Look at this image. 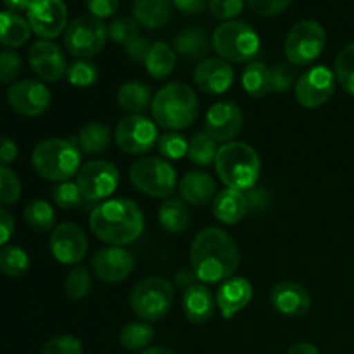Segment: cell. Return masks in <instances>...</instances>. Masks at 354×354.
<instances>
[{"instance_id":"3957f363","label":"cell","mask_w":354,"mask_h":354,"mask_svg":"<svg viewBox=\"0 0 354 354\" xmlns=\"http://www.w3.org/2000/svg\"><path fill=\"white\" fill-rule=\"evenodd\" d=\"M152 120L169 131L185 130L199 114V99L192 86L173 82L158 90L151 104Z\"/></svg>"},{"instance_id":"f6af8a7d","label":"cell","mask_w":354,"mask_h":354,"mask_svg":"<svg viewBox=\"0 0 354 354\" xmlns=\"http://www.w3.org/2000/svg\"><path fill=\"white\" fill-rule=\"evenodd\" d=\"M23 69V59L14 48H6L0 52V82L12 83Z\"/></svg>"},{"instance_id":"484cf974","label":"cell","mask_w":354,"mask_h":354,"mask_svg":"<svg viewBox=\"0 0 354 354\" xmlns=\"http://www.w3.org/2000/svg\"><path fill=\"white\" fill-rule=\"evenodd\" d=\"M248 213L245 194L235 189H223L216 194L213 201V214L218 221L225 225H235Z\"/></svg>"},{"instance_id":"4316f807","label":"cell","mask_w":354,"mask_h":354,"mask_svg":"<svg viewBox=\"0 0 354 354\" xmlns=\"http://www.w3.org/2000/svg\"><path fill=\"white\" fill-rule=\"evenodd\" d=\"M133 17L140 26L158 30L171 17V0H135Z\"/></svg>"},{"instance_id":"ee69618b","label":"cell","mask_w":354,"mask_h":354,"mask_svg":"<svg viewBox=\"0 0 354 354\" xmlns=\"http://www.w3.org/2000/svg\"><path fill=\"white\" fill-rule=\"evenodd\" d=\"M107 35L114 44L128 45L138 37V23L131 17H118L107 26Z\"/></svg>"},{"instance_id":"e575fe53","label":"cell","mask_w":354,"mask_h":354,"mask_svg":"<svg viewBox=\"0 0 354 354\" xmlns=\"http://www.w3.org/2000/svg\"><path fill=\"white\" fill-rule=\"evenodd\" d=\"M216 154V142H214L206 131H199V133L194 135L192 140L189 142V152H187V156H189V159L196 166L207 168V166L214 165Z\"/></svg>"},{"instance_id":"5bb4252c","label":"cell","mask_w":354,"mask_h":354,"mask_svg":"<svg viewBox=\"0 0 354 354\" xmlns=\"http://www.w3.org/2000/svg\"><path fill=\"white\" fill-rule=\"evenodd\" d=\"M26 19L37 37L54 40L68 28V7L62 0H33Z\"/></svg>"},{"instance_id":"91938a15","label":"cell","mask_w":354,"mask_h":354,"mask_svg":"<svg viewBox=\"0 0 354 354\" xmlns=\"http://www.w3.org/2000/svg\"><path fill=\"white\" fill-rule=\"evenodd\" d=\"M287 354H320V351L317 346L310 344V342H297L287 351Z\"/></svg>"},{"instance_id":"8d00e7d4","label":"cell","mask_w":354,"mask_h":354,"mask_svg":"<svg viewBox=\"0 0 354 354\" xmlns=\"http://www.w3.org/2000/svg\"><path fill=\"white\" fill-rule=\"evenodd\" d=\"M30 268V256L19 245H3L0 248V273L6 277L24 275Z\"/></svg>"},{"instance_id":"6da1fadb","label":"cell","mask_w":354,"mask_h":354,"mask_svg":"<svg viewBox=\"0 0 354 354\" xmlns=\"http://www.w3.org/2000/svg\"><path fill=\"white\" fill-rule=\"evenodd\" d=\"M239 261L241 254L237 244L221 228H204L194 237L190 245V268L201 282H225L234 275Z\"/></svg>"},{"instance_id":"f907efd6","label":"cell","mask_w":354,"mask_h":354,"mask_svg":"<svg viewBox=\"0 0 354 354\" xmlns=\"http://www.w3.org/2000/svg\"><path fill=\"white\" fill-rule=\"evenodd\" d=\"M151 47V40H149L147 37H140V35H138L135 40H131L130 44L124 45V52H127L128 59H131L133 62H145Z\"/></svg>"},{"instance_id":"8992f818","label":"cell","mask_w":354,"mask_h":354,"mask_svg":"<svg viewBox=\"0 0 354 354\" xmlns=\"http://www.w3.org/2000/svg\"><path fill=\"white\" fill-rule=\"evenodd\" d=\"M213 48L227 62H252L261 48V40L251 24L244 21H227L214 30Z\"/></svg>"},{"instance_id":"11a10c76","label":"cell","mask_w":354,"mask_h":354,"mask_svg":"<svg viewBox=\"0 0 354 354\" xmlns=\"http://www.w3.org/2000/svg\"><path fill=\"white\" fill-rule=\"evenodd\" d=\"M17 145L12 138L0 137V165L7 166L17 158Z\"/></svg>"},{"instance_id":"9a60e30c","label":"cell","mask_w":354,"mask_h":354,"mask_svg":"<svg viewBox=\"0 0 354 354\" xmlns=\"http://www.w3.org/2000/svg\"><path fill=\"white\" fill-rule=\"evenodd\" d=\"M7 102L16 114L37 118L50 106V90L37 80H19L10 85Z\"/></svg>"},{"instance_id":"816d5d0a","label":"cell","mask_w":354,"mask_h":354,"mask_svg":"<svg viewBox=\"0 0 354 354\" xmlns=\"http://www.w3.org/2000/svg\"><path fill=\"white\" fill-rule=\"evenodd\" d=\"M85 3L92 16L99 17V19L114 16L120 9V0H85Z\"/></svg>"},{"instance_id":"4dcf8cb0","label":"cell","mask_w":354,"mask_h":354,"mask_svg":"<svg viewBox=\"0 0 354 354\" xmlns=\"http://www.w3.org/2000/svg\"><path fill=\"white\" fill-rule=\"evenodd\" d=\"M111 144V130L107 124L93 121V123L85 124L80 130L76 137V145L82 151V154L95 156L106 152V149Z\"/></svg>"},{"instance_id":"83f0119b","label":"cell","mask_w":354,"mask_h":354,"mask_svg":"<svg viewBox=\"0 0 354 354\" xmlns=\"http://www.w3.org/2000/svg\"><path fill=\"white\" fill-rule=\"evenodd\" d=\"M31 28L21 14L2 10L0 12V45L9 48L21 47L30 40Z\"/></svg>"},{"instance_id":"7a4b0ae2","label":"cell","mask_w":354,"mask_h":354,"mask_svg":"<svg viewBox=\"0 0 354 354\" xmlns=\"http://www.w3.org/2000/svg\"><path fill=\"white\" fill-rule=\"evenodd\" d=\"M90 230L106 244H131L142 235L145 227L140 206L131 199H109L97 204L90 211Z\"/></svg>"},{"instance_id":"603a6c76","label":"cell","mask_w":354,"mask_h":354,"mask_svg":"<svg viewBox=\"0 0 354 354\" xmlns=\"http://www.w3.org/2000/svg\"><path fill=\"white\" fill-rule=\"evenodd\" d=\"M216 306L218 304L213 297V292L203 283H196L183 292V315L190 324L201 325L209 322L216 311Z\"/></svg>"},{"instance_id":"7bdbcfd3","label":"cell","mask_w":354,"mask_h":354,"mask_svg":"<svg viewBox=\"0 0 354 354\" xmlns=\"http://www.w3.org/2000/svg\"><path fill=\"white\" fill-rule=\"evenodd\" d=\"M52 201L61 209H75V207H80L82 204H85L82 190L78 189L76 182L57 183V187H54V190H52Z\"/></svg>"},{"instance_id":"d6986e66","label":"cell","mask_w":354,"mask_h":354,"mask_svg":"<svg viewBox=\"0 0 354 354\" xmlns=\"http://www.w3.org/2000/svg\"><path fill=\"white\" fill-rule=\"evenodd\" d=\"M135 268V259L124 248H104L92 258V270L102 282L118 283L127 280Z\"/></svg>"},{"instance_id":"ab89813d","label":"cell","mask_w":354,"mask_h":354,"mask_svg":"<svg viewBox=\"0 0 354 354\" xmlns=\"http://www.w3.org/2000/svg\"><path fill=\"white\" fill-rule=\"evenodd\" d=\"M92 289V275L85 266H75L64 280V292L71 299H83Z\"/></svg>"},{"instance_id":"f35d334b","label":"cell","mask_w":354,"mask_h":354,"mask_svg":"<svg viewBox=\"0 0 354 354\" xmlns=\"http://www.w3.org/2000/svg\"><path fill=\"white\" fill-rule=\"evenodd\" d=\"M68 82L76 88H88L99 80V69L88 59H78L68 66Z\"/></svg>"},{"instance_id":"681fc988","label":"cell","mask_w":354,"mask_h":354,"mask_svg":"<svg viewBox=\"0 0 354 354\" xmlns=\"http://www.w3.org/2000/svg\"><path fill=\"white\" fill-rule=\"evenodd\" d=\"M290 0H248V6L258 16L272 17L283 12L289 7Z\"/></svg>"},{"instance_id":"74e56055","label":"cell","mask_w":354,"mask_h":354,"mask_svg":"<svg viewBox=\"0 0 354 354\" xmlns=\"http://www.w3.org/2000/svg\"><path fill=\"white\" fill-rule=\"evenodd\" d=\"M334 75L339 85L354 97V44L346 45L335 57Z\"/></svg>"},{"instance_id":"d590c367","label":"cell","mask_w":354,"mask_h":354,"mask_svg":"<svg viewBox=\"0 0 354 354\" xmlns=\"http://www.w3.org/2000/svg\"><path fill=\"white\" fill-rule=\"evenodd\" d=\"M24 221L35 232H50L55 225V211L47 201L37 199L24 209Z\"/></svg>"},{"instance_id":"6f0895ef","label":"cell","mask_w":354,"mask_h":354,"mask_svg":"<svg viewBox=\"0 0 354 354\" xmlns=\"http://www.w3.org/2000/svg\"><path fill=\"white\" fill-rule=\"evenodd\" d=\"M196 280H199V279H197V275L194 273L192 268L180 270V272L173 277V283H175L178 289H182L183 292H185L187 289H190L192 286H196Z\"/></svg>"},{"instance_id":"9f6ffc18","label":"cell","mask_w":354,"mask_h":354,"mask_svg":"<svg viewBox=\"0 0 354 354\" xmlns=\"http://www.w3.org/2000/svg\"><path fill=\"white\" fill-rule=\"evenodd\" d=\"M171 3L185 14H199L204 7L209 6V0H171Z\"/></svg>"},{"instance_id":"ac0fdd59","label":"cell","mask_w":354,"mask_h":354,"mask_svg":"<svg viewBox=\"0 0 354 354\" xmlns=\"http://www.w3.org/2000/svg\"><path fill=\"white\" fill-rule=\"evenodd\" d=\"M50 252L61 265H78L86 254L88 241L78 225L61 223L50 234Z\"/></svg>"},{"instance_id":"60d3db41","label":"cell","mask_w":354,"mask_h":354,"mask_svg":"<svg viewBox=\"0 0 354 354\" xmlns=\"http://www.w3.org/2000/svg\"><path fill=\"white\" fill-rule=\"evenodd\" d=\"M159 154L166 159V161H176L187 156L189 152V142L183 135L176 133V131H169L159 137L158 140Z\"/></svg>"},{"instance_id":"f546056e","label":"cell","mask_w":354,"mask_h":354,"mask_svg":"<svg viewBox=\"0 0 354 354\" xmlns=\"http://www.w3.org/2000/svg\"><path fill=\"white\" fill-rule=\"evenodd\" d=\"M145 71L156 80L168 78L176 66V52L171 45L165 41H156L149 50L147 59L144 62Z\"/></svg>"},{"instance_id":"8fae6325","label":"cell","mask_w":354,"mask_h":354,"mask_svg":"<svg viewBox=\"0 0 354 354\" xmlns=\"http://www.w3.org/2000/svg\"><path fill=\"white\" fill-rule=\"evenodd\" d=\"M118 183H120V171L113 162L104 159L88 161L76 173V185L82 190L85 204H92L93 207L104 203V199H107L116 190Z\"/></svg>"},{"instance_id":"836d02e7","label":"cell","mask_w":354,"mask_h":354,"mask_svg":"<svg viewBox=\"0 0 354 354\" xmlns=\"http://www.w3.org/2000/svg\"><path fill=\"white\" fill-rule=\"evenodd\" d=\"M154 339V328L147 322H130L120 332V344L127 351H145Z\"/></svg>"},{"instance_id":"7402d4cb","label":"cell","mask_w":354,"mask_h":354,"mask_svg":"<svg viewBox=\"0 0 354 354\" xmlns=\"http://www.w3.org/2000/svg\"><path fill=\"white\" fill-rule=\"evenodd\" d=\"M252 299V283L244 277H230L220 286L216 304L223 318H232L244 310Z\"/></svg>"},{"instance_id":"9c48e42d","label":"cell","mask_w":354,"mask_h":354,"mask_svg":"<svg viewBox=\"0 0 354 354\" xmlns=\"http://www.w3.org/2000/svg\"><path fill=\"white\" fill-rule=\"evenodd\" d=\"M327 41L324 26L317 21H301L294 24L283 41V52L290 64L306 66L320 57Z\"/></svg>"},{"instance_id":"4fadbf2b","label":"cell","mask_w":354,"mask_h":354,"mask_svg":"<svg viewBox=\"0 0 354 354\" xmlns=\"http://www.w3.org/2000/svg\"><path fill=\"white\" fill-rule=\"evenodd\" d=\"M335 75L327 66H315L310 68L303 76H299L294 93L296 100L306 109H317L327 104L335 90Z\"/></svg>"},{"instance_id":"680465c9","label":"cell","mask_w":354,"mask_h":354,"mask_svg":"<svg viewBox=\"0 0 354 354\" xmlns=\"http://www.w3.org/2000/svg\"><path fill=\"white\" fill-rule=\"evenodd\" d=\"M31 2H33V0H3V6H6V9L10 10V12L19 14L30 9Z\"/></svg>"},{"instance_id":"d4e9b609","label":"cell","mask_w":354,"mask_h":354,"mask_svg":"<svg viewBox=\"0 0 354 354\" xmlns=\"http://www.w3.org/2000/svg\"><path fill=\"white\" fill-rule=\"evenodd\" d=\"M211 47H213V41L201 28H187V30L180 31L173 40L175 52L187 61L203 62L204 59H207Z\"/></svg>"},{"instance_id":"ffe728a7","label":"cell","mask_w":354,"mask_h":354,"mask_svg":"<svg viewBox=\"0 0 354 354\" xmlns=\"http://www.w3.org/2000/svg\"><path fill=\"white\" fill-rule=\"evenodd\" d=\"M234 68L221 57H207L194 69V82L209 95L225 93L234 85Z\"/></svg>"},{"instance_id":"bcb514c9","label":"cell","mask_w":354,"mask_h":354,"mask_svg":"<svg viewBox=\"0 0 354 354\" xmlns=\"http://www.w3.org/2000/svg\"><path fill=\"white\" fill-rule=\"evenodd\" d=\"M273 75V90L279 93L289 92L292 86H296L297 83V69L296 66L290 64V62H280L275 66V69H272Z\"/></svg>"},{"instance_id":"2e32d148","label":"cell","mask_w":354,"mask_h":354,"mask_svg":"<svg viewBox=\"0 0 354 354\" xmlns=\"http://www.w3.org/2000/svg\"><path fill=\"white\" fill-rule=\"evenodd\" d=\"M244 124V114L239 104L232 100H220L207 111L204 120V131L220 144L234 142V138L241 133Z\"/></svg>"},{"instance_id":"52a82bcc","label":"cell","mask_w":354,"mask_h":354,"mask_svg":"<svg viewBox=\"0 0 354 354\" xmlns=\"http://www.w3.org/2000/svg\"><path fill=\"white\" fill-rule=\"evenodd\" d=\"M175 303V286L165 277H145L130 294V308L142 322H159Z\"/></svg>"},{"instance_id":"1f68e13d","label":"cell","mask_w":354,"mask_h":354,"mask_svg":"<svg viewBox=\"0 0 354 354\" xmlns=\"http://www.w3.org/2000/svg\"><path fill=\"white\" fill-rule=\"evenodd\" d=\"M116 100L123 111L130 114H142L152 104L151 90L142 82H127L118 88Z\"/></svg>"},{"instance_id":"7c38bea8","label":"cell","mask_w":354,"mask_h":354,"mask_svg":"<svg viewBox=\"0 0 354 354\" xmlns=\"http://www.w3.org/2000/svg\"><path fill=\"white\" fill-rule=\"evenodd\" d=\"M114 138H116L118 147L123 152L142 156L158 144V127L154 120L144 114H128L118 123Z\"/></svg>"},{"instance_id":"d6a6232c","label":"cell","mask_w":354,"mask_h":354,"mask_svg":"<svg viewBox=\"0 0 354 354\" xmlns=\"http://www.w3.org/2000/svg\"><path fill=\"white\" fill-rule=\"evenodd\" d=\"M158 220L169 234H182L190 225V209L183 201L168 199L159 206Z\"/></svg>"},{"instance_id":"5b68a950","label":"cell","mask_w":354,"mask_h":354,"mask_svg":"<svg viewBox=\"0 0 354 354\" xmlns=\"http://www.w3.org/2000/svg\"><path fill=\"white\" fill-rule=\"evenodd\" d=\"M31 165L48 182H69L82 168V151L73 140L47 138L33 149Z\"/></svg>"},{"instance_id":"30bf717a","label":"cell","mask_w":354,"mask_h":354,"mask_svg":"<svg viewBox=\"0 0 354 354\" xmlns=\"http://www.w3.org/2000/svg\"><path fill=\"white\" fill-rule=\"evenodd\" d=\"M107 26L93 16H80L68 24L64 45L75 57L90 59L99 54L107 41Z\"/></svg>"},{"instance_id":"c3c4849f","label":"cell","mask_w":354,"mask_h":354,"mask_svg":"<svg viewBox=\"0 0 354 354\" xmlns=\"http://www.w3.org/2000/svg\"><path fill=\"white\" fill-rule=\"evenodd\" d=\"M209 10L216 19L227 23L244 10V0H209Z\"/></svg>"},{"instance_id":"94428289","label":"cell","mask_w":354,"mask_h":354,"mask_svg":"<svg viewBox=\"0 0 354 354\" xmlns=\"http://www.w3.org/2000/svg\"><path fill=\"white\" fill-rule=\"evenodd\" d=\"M140 354H175L171 349L168 348H161V346H154V348H147L145 351H142Z\"/></svg>"},{"instance_id":"ba28073f","label":"cell","mask_w":354,"mask_h":354,"mask_svg":"<svg viewBox=\"0 0 354 354\" xmlns=\"http://www.w3.org/2000/svg\"><path fill=\"white\" fill-rule=\"evenodd\" d=\"M130 180L137 190L156 199H166L176 189V171L169 161L147 156L135 161L130 168Z\"/></svg>"},{"instance_id":"f1b7e54d","label":"cell","mask_w":354,"mask_h":354,"mask_svg":"<svg viewBox=\"0 0 354 354\" xmlns=\"http://www.w3.org/2000/svg\"><path fill=\"white\" fill-rule=\"evenodd\" d=\"M242 88L254 99H263L273 92L272 69L265 62H249L242 71Z\"/></svg>"},{"instance_id":"f5cc1de1","label":"cell","mask_w":354,"mask_h":354,"mask_svg":"<svg viewBox=\"0 0 354 354\" xmlns=\"http://www.w3.org/2000/svg\"><path fill=\"white\" fill-rule=\"evenodd\" d=\"M245 199H248V211H254V213L265 209L270 203L268 192L265 189H254V187L248 190Z\"/></svg>"},{"instance_id":"cb8c5ba5","label":"cell","mask_w":354,"mask_h":354,"mask_svg":"<svg viewBox=\"0 0 354 354\" xmlns=\"http://www.w3.org/2000/svg\"><path fill=\"white\" fill-rule=\"evenodd\" d=\"M178 190L182 199L192 206H206L216 197V183L204 171H190L180 180Z\"/></svg>"},{"instance_id":"b9f144b4","label":"cell","mask_w":354,"mask_h":354,"mask_svg":"<svg viewBox=\"0 0 354 354\" xmlns=\"http://www.w3.org/2000/svg\"><path fill=\"white\" fill-rule=\"evenodd\" d=\"M21 190H23V185H21V180L16 171H12L9 166L0 165V204L10 206V204L17 203V199L21 197Z\"/></svg>"},{"instance_id":"277c9868","label":"cell","mask_w":354,"mask_h":354,"mask_svg":"<svg viewBox=\"0 0 354 354\" xmlns=\"http://www.w3.org/2000/svg\"><path fill=\"white\" fill-rule=\"evenodd\" d=\"M214 169L227 189L248 192L256 185L261 173L259 156L245 142H228L218 149Z\"/></svg>"},{"instance_id":"e0dca14e","label":"cell","mask_w":354,"mask_h":354,"mask_svg":"<svg viewBox=\"0 0 354 354\" xmlns=\"http://www.w3.org/2000/svg\"><path fill=\"white\" fill-rule=\"evenodd\" d=\"M28 62L41 82L57 83L68 73L64 52L57 44L50 40L35 41L28 52Z\"/></svg>"},{"instance_id":"44dd1931","label":"cell","mask_w":354,"mask_h":354,"mask_svg":"<svg viewBox=\"0 0 354 354\" xmlns=\"http://www.w3.org/2000/svg\"><path fill=\"white\" fill-rule=\"evenodd\" d=\"M270 303L277 313L289 318H299L310 311L311 296L304 286L297 282L277 283L270 294Z\"/></svg>"},{"instance_id":"db71d44e","label":"cell","mask_w":354,"mask_h":354,"mask_svg":"<svg viewBox=\"0 0 354 354\" xmlns=\"http://www.w3.org/2000/svg\"><path fill=\"white\" fill-rule=\"evenodd\" d=\"M14 216L6 209V207H0V248L7 245L9 239L14 234Z\"/></svg>"},{"instance_id":"7dc6e473","label":"cell","mask_w":354,"mask_h":354,"mask_svg":"<svg viewBox=\"0 0 354 354\" xmlns=\"http://www.w3.org/2000/svg\"><path fill=\"white\" fill-rule=\"evenodd\" d=\"M41 354H83V346L75 335H57L44 346Z\"/></svg>"}]
</instances>
